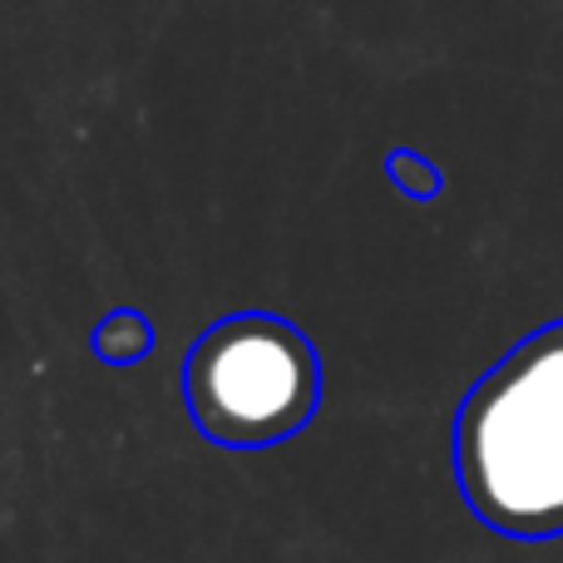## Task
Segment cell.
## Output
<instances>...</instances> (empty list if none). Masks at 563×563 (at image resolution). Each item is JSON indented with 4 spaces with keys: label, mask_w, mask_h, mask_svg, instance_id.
Segmentation results:
<instances>
[{
    "label": "cell",
    "mask_w": 563,
    "mask_h": 563,
    "mask_svg": "<svg viewBox=\"0 0 563 563\" xmlns=\"http://www.w3.org/2000/svg\"><path fill=\"white\" fill-rule=\"evenodd\" d=\"M455 485L519 544L563 539V317L529 331L455 410Z\"/></svg>",
    "instance_id": "obj_1"
},
{
    "label": "cell",
    "mask_w": 563,
    "mask_h": 563,
    "mask_svg": "<svg viewBox=\"0 0 563 563\" xmlns=\"http://www.w3.org/2000/svg\"><path fill=\"white\" fill-rule=\"evenodd\" d=\"M184 406L223 450H273L321 410V351L277 311L218 317L184 356Z\"/></svg>",
    "instance_id": "obj_2"
},
{
    "label": "cell",
    "mask_w": 563,
    "mask_h": 563,
    "mask_svg": "<svg viewBox=\"0 0 563 563\" xmlns=\"http://www.w3.org/2000/svg\"><path fill=\"white\" fill-rule=\"evenodd\" d=\"M89 351H95L104 366H139V361L154 351V321L134 307H114L95 321L89 331Z\"/></svg>",
    "instance_id": "obj_3"
},
{
    "label": "cell",
    "mask_w": 563,
    "mask_h": 563,
    "mask_svg": "<svg viewBox=\"0 0 563 563\" xmlns=\"http://www.w3.org/2000/svg\"><path fill=\"white\" fill-rule=\"evenodd\" d=\"M386 178L406 198H416V203H435V198L445 194V174H440L426 154H416V148H390L386 154Z\"/></svg>",
    "instance_id": "obj_4"
}]
</instances>
